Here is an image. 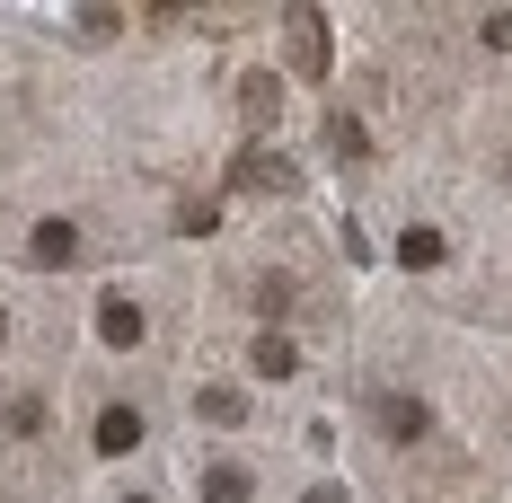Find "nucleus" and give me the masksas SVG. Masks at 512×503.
Returning a JSON list of instances; mask_svg holds the SVG:
<instances>
[{"label":"nucleus","instance_id":"obj_11","mask_svg":"<svg viewBox=\"0 0 512 503\" xmlns=\"http://www.w3.org/2000/svg\"><path fill=\"white\" fill-rule=\"evenodd\" d=\"M398 265H442V230H398Z\"/></svg>","mask_w":512,"mask_h":503},{"label":"nucleus","instance_id":"obj_15","mask_svg":"<svg viewBox=\"0 0 512 503\" xmlns=\"http://www.w3.org/2000/svg\"><path fill=\"white\" fill-rule=\"evenodd\" d=\"M486 45H495V53H512V9H495V18H486Z\"/></svg>","mask_w":512,"mask_h":503},{"label":"nucleus","instance_id":"obj_4","mask_svg":"<svg viewBox=\"0 0 512 503\" xmlns=\"http://www.w3.org/2000/svg\"><path fill=\"white\" fill-rule=\"evenodd\" d=\"M380 433H389V442H424V433H433L424 398H380Z\"/></svg>","mask_w":512,"mask_h":503},{"label":"nucleus","instance_id":"obj_10","mask_svg":"<svg viewBox=\"0 0 512 503\" xmlns=\"http://www.w3.org/2000/svg\"><path fill=\"white\" fill-rule=\"evenodd\" d=\"M256 371H265V380H292V371H301L292 336H256Z\"/></svg>","mask_w":512,"mask_h":503},{"label":"nucleus","instance_id":"obj_13","mask_svg":"<svg viewBox=\"0 0 512 503\" xmlns=\"http://www.w3.org/2000/svg\"><path fill=\"white\" fill-rule=\"evenodd\" d=\"M256 309H292V274H256Z\"/></svg>","mask_w":512,"mask_h":503},{"label":"nucleus","instance_id":"obj_2","mask_svg":"<svg viewBox=\"0 0 512 503\" xmlns=\"http://www.w3.org/2000/svg\"><path fill=\"white\" fill-rule=\"evenodd\" d=\"M230 186H248V195H292L301 168H292L283 151H239V159H230Z\"/></svg>","mask_w":512,"mask_h":503},{"label":"nucleus","instance_id":"obj_9","mask_svg":"<svg viewBox=\"0 0 512 503\" xmlns=\"http://www.w3.org/2000/svg\"><path fill=\"white\" fill-rule=\"evenodd\" d=\"M327 142H336V159H345V168H362V159H371V133H362L354 115H327Z\"/></svg>","mask_w":512,"mask_h":503},{"label":"nucleus","instance_id":"obj_3","mask_svg":"<svg viewBox=\"0 0 512 503\" xmlns=\"http://www.w3.org/2000/svg\"><path fill=\"white\" fill-rule=\"evenodd\" d=\"M98 336H106L115 353H124V345H142V309L124 301V292H106V301H98Z\"/></svg>","mask_w":512,"mask_h":503},{"label":"nucleus","instance_id":"obj_14","mask_svg":"<svg viewBox=\"0 0 512 503\" xmlns=\"http://www.w3.org/2000/svg\"><path fill=\"white\" fill-rule=\"evenodd\" d=\"M9 433H18V442H27V433H45V406L18 398V406H9Z\"/></svg>","mask_w":512,"mask_h":503},{"label":"nucleus","instance_id":"obj_18","mask_svg":"<svg viewBox=\"0 0 512 503\" xmlns=\"http://www.w3.org/2000/svg\"><path fill=\"white\" fill-rule=\"evenodd\" d=\"M0 336H9V318H0Z\"/></svg>","mask_w":512,"mask_h":503},{"label":"nucleus","instance_id":"obj_8","mask_svg":"<svg viewBox=\"0 0 512 503\" xmlns=\"http://www.w3.org/2000/svg\"><path fill=\"white\" fill-rule=\"evenodd\" d=\"M195 415H204V424H221V433H239V424H248V398H239V389H204V398H195Z\"/></svg>","mask_w":512,"mask_h":503},{"label":"nucleus","instance_id":"obj_17","mask_svg":"<svg viewBox=\"0 0 512 503\" xmlns=\"http://www.w3.org/2000/svg\"><path fill=\"white\" fill-rule=\"evenodd\" d=\"M124 503H151V495H124Z\"/></svg>","mask_w":512,"mask_h":503},{"label":"nucleus","instance_id":"obj_6","mask_svg":"<svg viewBox=\"0 0 512 503\" xmlns=\"http://www.w3.org/2000/svg\"><path fill=\"white\" fill-rule=\"evenodd\" d=\"M133 442H142V415H133V406H106V415H98V451L124 459Z\"/></svg>","mask_w":512,"mask_h":503},{"label":"nucleus","instance_id":"obj_7","mask_svg":"<svg viewBox=\"0 0 512 503\" xmlns=\"http://www.w3.org/2000/svg\"><path fill=\"white\" fill-rule=\"evenodd\" d=\"M71 248H80V230H71V221H36V239H27L36 265H71Z\"/></svg>","mask_w":512,"mask_h":503},{"label":"nucleus","instance_id":"obj_5","mask_svg":"<svg viewBox=\"0 0 512 503\" xmlns=\"http://www.w3.org/2000/svg\"><path fill=\"white\" fill-rule=\"evenodd\" d=\"M239 115H248V124H274V115H283V80H274V71H248V80H239Z\"/></svg>","mask_w":512,"mask_h":503},{"label":"nucleus","instance_id":"obj_16","mask_svg":"<svg viewBox=\"0 0 512 503\" xmlns=\"http://www.w3.org/2000/svg\"><path fill=\"white\" fill-rule=\"evenodd\" d=\"M301 503H345V495H336V486H318V495H301Z\"/></svg>","mask_w":512,"mask_h":503},{"label":"nucleus","instance_id":"obj_12","mask_svg":"<svg viewBox=\"0 0 512 503\" xmlns=\"http://www.w3.org/2000/svg\"><path fill=\"white\" fill-rule=\"evenodd\" d=\"M248 495H256V486L239 477V468H212V477H204V503H248Z\"/></svg>","mask_w":512,"mask_h":503},{"label":"nucleus","instance_id":"obj_1","mask_svg":"<svg viewBox=\"0 0 512 503\" xmlns=\"http://www.w3.org/2000/svg\"><path fill=\"white\" fill-rule=\"evenodd\" d=\"M283 53H292L301 80H327V71H336V36H327V18H318V9H292V18H283Z\"/></svg>","mask_w":512,"mask_h":503}]
</instances>
